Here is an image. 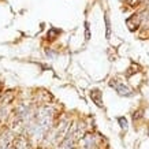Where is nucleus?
<instances>
[{
    "mask_svg": "<svg viewBox=\"0 0 149 149\" xmlns=\"http://www.w3.org/2000/svg\"><path fill=\"white\" fill-rule=\"evenodd\" d=\"M68 125H70V120L68 119H63L58 126L55 127L52 130V133L48 136L49 137V144H60L66 138L67 133L70 131L68 130Z\"/></svg>",
    "mask_w": 149,
    "mask_h": 149,
    "instance_id": "1",
    "label": "nucleus"
},
{
    "mask_svg": "<svg viewBox=\"0 0 149 149\" xmlns=\"http://www.w3.org/2000/svg\"><path fill=\"white\" fill-rule=\"evenodd\" d=\"M79 149H97V137L95 134H85L79 141Z\"/></svg>",
    "mask_w": 149,
    "mask_h": 149,
    "instance_id": "2",
    "label": "nucleus"
},
{
    "mask_svg": "<svg viewBox=\"0 0 149 149\" xmlns=\"http://www.w3.org/2000/svg\"><path fill=\"white\" fill-rule=\"evenodd\" d=\"M111 86H112L113 89L116 91L118 95H120V96H127V97H131L133 96V91H131L130 88L127 85H125V84H122V82H119V81H111Z\"/></svg>",
    "mask_w": 149,
    "mask_h": 149,
    "instance_id": "3",
    "label": "nucleus"
},
{
    "mask_svg": "<svg viewBox=\"0 0 149 149\" xmlns=\"http://www.w3.org/2000/svg\"><path fill=\"white\" fill-rule=\"evenodd\" d=\"M14 149H29V148H27L26 140H25L23 137H19V138H17L15 144H14Z\"/></svg>",
    "mask_w": 149,
    "mask_h": 149,
    "instance_id": "4",
    "label": "nucleus"
},
{
    "mask_svg": "<svg viewBox=\"0 0 149 149\" xmlns=\"http://www.w3.org/2000/svg\"><path fill=\"white\" fill-rule=\"evenodd\" d=\"M91 96H92V100H93V101H96V104H97L99 107H101V105H103V104H101V93H100V91H97V89L92 91Z\"/></svg>",
    "mask_w": 149,
    "mask_h": 149,
    "instance_id": "5",
    "label": "nucleus"
},
{
    "mask_svg": "<svg viewBox=\"0 0 149 149\" xmlns=\"http://www.w3.org/2000/svg\"><path fill=\"white\" fill-rule=\"evenodd\" d=\"M140 21L144 26H149V10L144 11V13L140 15Z\"/></svg>",
    "mask_w": 149,
    "mask_h": 149,
    "instance_id": "6",
    "label": "nucleus"
},
{
    "mask_svg": "<svg viewBox=\"0 0 149 149\" xmlns=\"http://www.w3.org/2000/svg\"><path fill=\"white\" fill-rule=\"evenodd\" d=\"M104 21H105V37L107 38H109L111 37V22H109V18L108 15H104Z\"/></svg>",
    "mask_w": 149,
    "mask_h": 149,
    "instance_id": "7",
    "label": "nucleus"
},
{
    "mask_svg": "<svg viewBox=\"0 0 149 149\" xmlns=\"http://www.w3.org/2000/svg\"><path fill=\"white\" fill-rule=\"evenodd\" d=\"M118 122H119V125H120V127H122L123 130H125V129H127V120H126V118H119V119H118Z\"/></svg>",
    "mask_w": 149,
    "mask_h": 149,
    "instance_id": "8",
    "label": "nucleus"
},
{
    "mask_svg": "<svg viewBox=\"0 0 149 149\" xmlns=\"http://www.w3.org/2000/svg\"><path fill=\"white\" fill-rule=\"evenodd\" d=\"M85 26H86V29H85V32H86V40H89V38H91V33H89V23L86 22Z\"/></svg>",
    "mask_w": 149,
    "mask_h": 149,
    "instance_id": "9",
    "label": "nucleus"
},
{
    "mask_svg": "<svg viewBox=\"0 0 149 149\" xmlns=\"http://www.w3.org/2000/svg\"><path fill=\"white\" fill-rule=\"evenodd\" d=\"M148 136H149V129H148Z\"/></svg>",
    "mask_w": 149,
    "mask_h": 149,
    "instance_id": "10",
    "label": "nucleus"
}]
</instances>
